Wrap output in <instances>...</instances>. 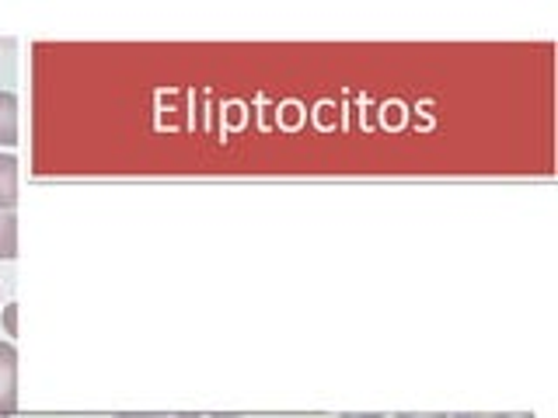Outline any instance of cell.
<instances>
[{"label":"cell","mask_w":558,"mask_h":418,"mask_svg":"<svg viewBox=\"0 0 558 418\" xmlns=\"http://www.w3.org/2000/svg\"><path fill=\"white\" fill-rule=\"evenodd\" d=\"M339 418H384L380 411H366V415H360V411H342Z\"/></svg>","instance_id":"cell-7"},{"label":"cell","mask_w":558,"mask_h":418,"mask_svg":"<svg viewBox=\"0 0 558 418\" xmlns=\"http://www.w3.org/2000/svg\"><path fill=\"white\" fill-rule=\"evenodd\" d=\"M391 418H450L447 411H395Z\"/></svg>","instance_id":"cell-6"},{"label":"cell","mask_w":558,"mask_h":418,"mask_svg":"<svg viewBox=\"0 0 558 418\" xmlns=\"http://www.w3.org/2000/svg\"><path fill=\"white\" fill-rule=\"evenodd\" d=\"M493 418H534L531 411H499V415H493Z\"/></svg>","instance_id":"cell-8"},{"label":"cell","mask_w":558,"mask_h":418,"mask_svg":"<svg viewBox=\"0 0 558 418\" xmlns=\"http://www.w3.org/2000/svg\"><path fill=\"white\" fill-rule=\"evenodd\" d=\"M206 418H244V415H231V411L223 415V411H217V415H206Z\"/></svg>","instance_id":"cell-12"},{"label":"cell","mask_w":558,"mask_h":418,"mask_svg":"<svg viewBox=\"0 0 558 418\" xmlns=\"http://www.w3.org/2000/svg\"><path fill=\"white\" fill-rule=\"evenodd\" d=\"M17 258V213L0 209V261Z\"/></svg>","instance_id":"cell-4"},{"label":"cell","mask_w":558,"mask_h":418,"mask_svg":"<svg viewBox=\"0 0 558 418\" xmlns=\"http://www.w3.org/2000/svg\"><path fill=\"white\" fill-rule=\"evenodd\" d=\"M450 418H493V415H485V411H461V415H450Z\"/></svg>","instance_id":"cell-11"},{"label":"cell","mask_w":558,"mask_h":418,"mask_svg":"<svg viewBox=\"0 0 558 418\" xmlns=\"http://www.w3.org/2000/svg\"><path fill=\"white\" fill-rule=\"evenodd\" d=\"M116 418H157V415H150V411H119Z\"/></svg>","instance_id":"cell-9"},{"label":"cell","mask_w":558,"mask_h":418,"mask_svg":"<svg viewBox=\"0 0 558 418\" xmlns=\"http://www.w3.org/2000/svg\"><path fill=\"white\" fill-rule=\"evenodd\" d=\"M17 206V157L0 153V209Z\"/></svg>","instance_id":"cell-3"},{"label":"cell","mask_w":558,"mask_h":418,"mask_svg":"<svg viewBox=\"0 0 558 418\" xmlns=\"http://www.w3.org/2000/svg\"><path fill=\"white\" fill-rule=\"evenodd\" d=\"M0 321H4V331L14 339L17 335V304H4V307H0Z\"/></svg>","instance_id":"cell-5"},{"label":"cell","mask_w":558,"mask_h":418,"mask_svg":"<svg viewBox=\"0 0 558 418\" xmlns=\"http://www.w3.org/2000/svg\"><path fill=\"white\" fill-rule=\"evenodd\" d=\"M17 411V348L14 342H0V418Z\"/></svg>","instance_id":"cell-1"},{"label":"cell","mask_w":558,"mask_h":418,"mask_svg":"<svg viewBox=\"0 0 558 418\" xmlns=\"http://www.w3.org/2000/svg\"><path fill=\"white\" fill-rule=\"evenodd\" d=\"M157 418H203L196 411H171V415H157Z\"/></svg>","instance_id":"cell-10"},{"label":"cell","mask_w":558,"mask_h":418,"mask_svg":"<svg viewBox=\"0 0 558 418\" xmlns=\"http://www.w3.org/2000/svg\"><path fill=\"white\" fill-rule=\"evenodd\" d=\"M0 147H17V95L0 91Z\"/></svg>","instance_id":"cell-2"}]
</instances>
